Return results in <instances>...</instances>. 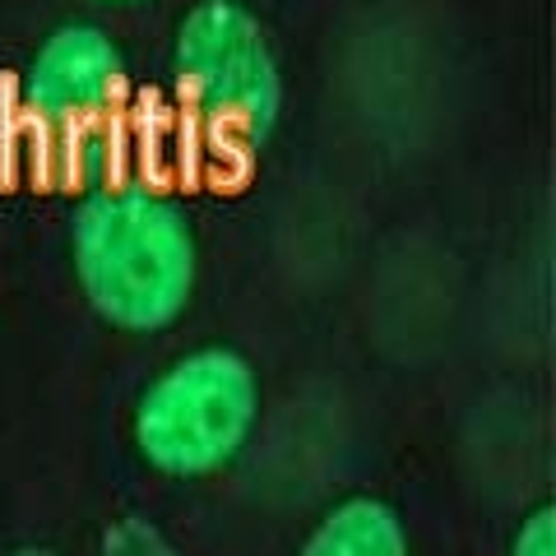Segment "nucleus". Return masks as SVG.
<instances>
[{
  "mask_svg": "<svg viewBox=\"0 0 556 556\" xmlns=\"http://www.w3.org/2000/svg\"><path fill=\"white\" fill-rule=\"evenodd\" d=\"M510 556H556V510L552 506H538L525 525H519Z\"/></svg>",
  "mask_w": 556,
  "mask_h": 556,
  "instance_id": "7",
  "label": "nucleus"
},
{
  "mask_svg": "<svg viewBox=\"0 0 556 556\" xmlns=\"http://www.w3.org/2000/svg\"><path fill=\"white\" fill-rule=\"evenodd\" d=\"M70 265L89 306L121 334H159L195 298L200 247L177 195L116 177L84 190L70 218Z\"/></svg>",
  "mask_w": 556,
  "mask_h": 556,
  "instance_id": "1",
  "label": "nucleus"
},
{
  "mask_svg": "<svg viewBox=\"0 0 556 556\" xmlns=\"http://www.w3.org/2000/svg\"><path fill=\"white\" fill-rule=\"evenodd\" d=\"M172 84L204 130L260 144L283 112V70L241 0H200L172 38Z\"/></svg>",
  "mask_w": 556,
  "mask_h": 556,
  "instance_id": "3",
  "label": "nucleus"
},
{
  "mask_svg": "<svg viewBox=\"0 0 556 556\" xmlns=\"http://www.w3.org/2000/svg\"><path fill=\"white\" fill-rule=\"evenodd\" d=\"M98 556H181V552L159 525H149V519H139V515H126L102 533Z\"/></svg>",
  "mask_w": 556,
  "mask_h": 556,
  "instance_id": "6",
  "label": "nucleus"
},
{
  "mask_svg": "<svg viewBox=\"0 0 556 556\" xmlns=\"http://www.w3.org/2000/svg\"><path fill=\"white\" fill-rule=\"evenodd\" d=\"M260 422V380L237 348H195L149 380L130 437L139 459L167 478L223 473Z\"/></svg>",
  "mask_w": 556,
  "mask_h": 556,
  "instance_id": "2",
  "label": "nucleus"
},
{
  "mask_svg": "<svg viewBox=\"0 0 556 556\" xmlns=\"http://www.w3.org/2000/svg\"><path fill=\"white\" fill-rule=\"evenodd\" d=\"M102 5H139V0H102Z\"/></svg>",
  "mask_w": 556,
  "mask_h": 556,
  "instance_id": "9",
  "label": "nucleus"
},
{
  "mask_svg": "<svg viewBox=\"0 0 556 556\" xmlns=\"http://www.w3.org/2000/svg\"><path fill=\"white\" fill-rule=\"evenodd\" d=\"M10 556H56L51 547H20V552H10Z\"/></svg>",
  "mask_w": 556,
  "mask_h": 556,
  "instance_id": "8",
  "label": "nucleus"
},
{
  "mask_svg": "<svg viewBox=\"0 0 556 556\" xmlns=\"http://www.w3.org/2000/svg\"><path fill=\"white\" fill-rule=\"evenodd\" d=\"M126 56L98 24H61L51 28L20 79V108L47 135V153L56 159L70 144L102 130H116L126 112Z\"/></svg>",
  "mask_w": 556,
  "mask_h": 556,
  "instance_id": "4",
  "label": "nucleus"
},
{
  "mask_svg": "<svg viewBox=\"0 0 556 556\" xmlns=\"http://www.w3.org/2000/svg\"><path fill=\"white\" fill-rule=\"evenodd\" d=\"M298 556H413L404 519L376 496H348L302 543Z\"/></svg>",
  "mask_w": 556,
  "mask_h": 556,
  "instance_id": "5",
  "label": "nucleus"
}]
</instances>
